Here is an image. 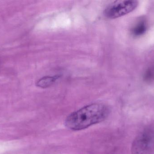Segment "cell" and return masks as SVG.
I'll return each instance as SVG.
<instances>
[{
  "instance_id": "obj_1",
  "label": "cell",
  "mask_w": 154,
  "mask_h": 154,
  "mask_svg": "<svg viewBox=\"0 0 154 154\" xmlns=\"http://www.w3.org/2000/svg\"><path fill=\"white\" fill-rule=\"evenodd\" d=\"M108 107L101 104H92L71 113L65 120V125L73 131H79L98 124L108 116Z\"/></svg>"
},
{
  "instance_id": "obj_2",
  "label": "cell",
  "mask_w": 154,
  "mask_h": 154,
  "mask_svg": "<svg viewBox=\"0 0 154 154\" xmlns=\"http://www.w3.org/2000/svg\"><path fill=\"white\" fill-rule=\"evenodd\" d=\"M132 154H152L154 152V126L144 128L133 141Z\"/></svg>"
},
{
  "instance_id": "obj_3",
  "label": "cell",
  "mask_w": 154,
  "mask_h": 154,
  "mask_svg": "<svg viewBox=\"0 0 154 154\" xmlns=\"http://www.w3.org/2000/svg\"><path fill=\"white\" fill-rule=\"evenodd\" d=\"M138 5V2L134 0H122L113 2L104 11L107 18L115 19L121 17L134 11Z\"/></svg>"
},
{
  "instance_id": "obj_4",
  "label": "cell",
  "mask_w": 154,
  "mask_h": 154,
  "mask_svg": "<svg viewBox=\"0 0 154 154\" xmlns=\"http://www.w3.org/2000/svg\"><path fill=\"white\" fill-rule=\"evenodd\" d=\"M147 29L146 22L143 20H140L132 29V35L135 37H140L146 32Z\"/></svg>"
},
{
  "instance_id": "obj_5",
  "label": "cell",
  "mask_w": 154,
  "mask_h": 154,
  "mask_svg": "<svg viewBox=\"0 0 154 154\" xmlns=\"http://www.w3.org/2000/svg\"><path fill=\"white\" fill-rule=\"evenodd\" d=\"M59 77L58 76H47L43 77L40 79L36 83L37 86L42 88H46L54 84L56 80L58 79Z\"/></svg>"
}]
</instances>
